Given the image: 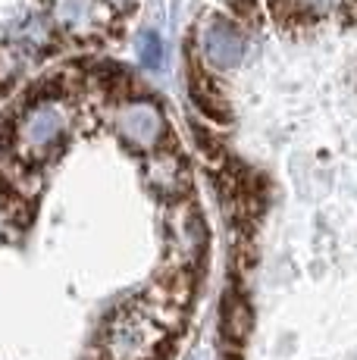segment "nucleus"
<instances>
[]
</instances>
